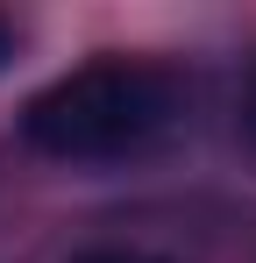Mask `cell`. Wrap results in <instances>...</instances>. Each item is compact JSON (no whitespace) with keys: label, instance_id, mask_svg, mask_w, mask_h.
<instances>
[{"label":"cell","instance_id":"obj_1","mask_svg":"<svg viewBox=\"0 0 256 263\" xmlns=\"http://www.w3.org/2000/svg\"><path fill=\"white\" fill-rule=\"evenodd\" d=\"M178 107H185V92L164 64L100 57L36 92L22 107V135H29V149L57 157V164H114V157L150 149L178 121Z\"/></svg>","mask_w":256,"mask_h":263},{"label":"cell","instance_id":"obj_2","mask_svg":"<svg viewBox=\"0 0 256 263\" xmlns=\"http://www.w3.org/2000/svg\"><path fill=\"white\" fill-rule=\"evenodd\" d=\"M71 263H164V256H150V249H79Z\"/></svg>","mask_w":256,"mask_h":263},{"label":"cell","instance_id":"obj_3","mask_svg":"<svg viewBox=\"0 0 256 263\" xmlns=\"http://www.w3.org/2000/svg\"><path fill=\"white\" fill-rule=\"evenodd\" d=\"M7 64H14V29L0 22V71H7Z\"/></svg>","mask_w":256,"mask_h":263},{"label":"cell","instance_id":"obj_4","mask_svg":"<svg viewBox=\"0 0 256 263\" xmlns=\"http://www.w3.org/2000/svg\"><path fill=\"white\" fill-rule=\"evenodd\" d=\"M242 121H249V135H256V71H249V107H242Z\"/></svg>","mask_w":256,"mask_h":263}]
</instances>
